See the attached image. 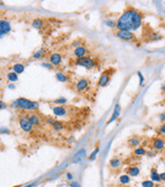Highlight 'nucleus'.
Segmentation results:
<instances>
[{"label": "nucleus", "mask_w": 165, "mask_h": 187, "mask_svg": "<svg viewBox=\"0 0 165 187\" xmlns=\"http://www.w3.org/2000/svg\"><path fill=\"white\" fill-rule=\"evenodd\" d=\"M7 80L10 81V82H16L17 80H19V76L17 74L14 72H10L7 74Z\"/></svg>", "instance_id": "nucleus-20"}, {"label": "nucleus", "mask_w": 165, "mask_h": 187, "mask_svg": "<svg viewBox=\"0 0 165 187\" xmlns=\"http://www.w3.org/2000/svg\"><path fill=\"white\" fill-rule=\"evenodd\" d=\"M75 63L77 66L84 67V68L88 69V70H91L95 67V61L93 59L89 57V56H84V57H79V59H75Z\"/></svg>", "instance_id": "nucleus-4"}, {"label": "nucleus", "mask_w": 165, "mask_h": 187, "mask_svg": "<svg viewBox=\"0 0 165 187\" xmlns=\"http://www.w3.org/2000/svg\"><path fill=\"white\" fill-rule=\"evenodd\" d=\"M106 25L109 27H116V23H113V22L110 21H106Z\"/></svg>", "instance_id": "nucleus-33"}, {"label": "nucleus", "mask_w": 165, "mask_h": 187, "mask_svg": "<svg viewBox=\"0 0 165 187\" xmlns=\"http://www.w3.org/2000/svg\"><path fill=\"white\" fill-rule=\"evenodd\" d=\"M85 157H86V151H85V149H81L79 152H77V154L73 157L72 163H73V164H79V163H81V161H84Z\"/></svg>", "instance_id": "nucleus-10"}, {"label": "nucleus", "mask_w": 165, "mask_h": 187, "mask_svg": "<svg viewBox=\"0 0 165 187\" xmlns=\"http://www.w3.org/2000/svg\"><path fill=\"white\" fill-rule=\"evenodd\" d=\"M142 187H155V183L152 180H145L142 182Z\"/></svg>", "instance_id": "nucleus-27"}, {"label": "nucleus", "mask_w": 165, "mask_h": 187, "mask_svg": "<svg viewBox=\"0 0 165 187\" xmlns=\"http://www.w3.org/2000/svg\"><path fill=\"white\" fill-rule=\"evenodd\" d=\"M160 133L165 134V124H163L162 126L160 127Z\"/></svg>", "instance_id": "nucleus-36"}, {"label": "nucleus", "mask_w": 165, "mask_h": 187, "mask_svg": "<svg viewBox=\"0 0 165 187\" xmlns=\"http://www.w3.org/2000/svg\"><path fill=\"white\" fill-rule=\"evenodd\" d=\"M116 35L118 38L122 40H126V41H130V40H133L135 38V35L130 31H118Z\"/></svg>", "instance_id": "nucleus-5"}, {"label": "nucleus", "mask_w": 165, "mask_h": 187, "mask_svg": "<svg viewBox=\"0 0 165 187\" xmlns=\"http://www.w3.org/2000/svg\"><path fill=\"white\" fill-rule=\"evenodd\" d=\"M98 152H99V149H98V148H96V149L94 150V151L90 154V157H89V159H90V161H94V159H96V157H97Z\"/></svg>", "instance_id": "nucleus-28"}, {"label": "nucleus", "mask_w": 165, "mask_h": 187, "mask_svg": "<svg viewBox=\"0 0 165 187\" xmlns=\"http://www.w3.org/2000/svg\"><path fill=\"white\" fill-rule=\"evenodd\" d=\"M56 79L58 80L59 82H66V80H67V77L62 74V73H57L56 74Z\"/></svg>", "instance_id": "nucleus-25"}, {"label": "nucleus", "mask_w": 165, "mask_h": 187, "mask_svg": "<svg viewBox=\"0 0 165 187\" xmlns=\"http://www.w3.org/2000/svg\"><path fill=\"white\" fill-rule=\"evenodd\" d=\"M140 143H141V141H140L139 138L136 137V136L130 137V139H128V144H130V146H139Z\"/></svg>", "instance_id": "nucleus-22"}, {"label": "nucleus", "mask_w": 165, "mask_h": 187, "mask_svg": "<svg viewBox=\"0 0 165 187\" xmlns=\"http://www.w3.org/2000/svg\"><path fill=\"white\" fill-rule=\"evenodd\" d=\"M138 75L140 77V86H143V83H144V77H143L142 73L141 72H138Z\"/></svg>", "instance_id": "nucleus-31"}, {"label": "nucleus", "mask_w": 165, "mask_h": 187, "mask_svg": "<svg viewBox=\"0 0 165 187\" xmlns=\"http://www.w3.org/2000/svg\"><path fill=\"white\" fill-rule=\"evenodd\" d=\"M109 166L112 169H118L121 166V161L118 157H113L109 161Z\"/></svg>", "instance_id": "nucleus-17"}, {"label": "nucleus", "mask_w": 165, "mask_h": 187, "mask_svg": "<svg viewBox=\"0 0 165 187\" xmlns=\"http://www.w3.org/2000/svg\"><path fill=\"white\" fill-rule=\"evenodd\" d=\"M43 27V22L41 21V20L37 19L35 20V21L33 22V28L35 29H41Z\"/></svg>", "instance_id": "nucleus-24"}, {"label": "nucleus", "mask_w": 165, "mask_h": 187, "mask_svg": "<svg viewBox=\"0 0 165 187\" xmlns=\"http://www.w3.org/2000/svg\"><path fill=\"white\" fill-rule=\"evenodd\" d=\"M70 187H79V184H77V182H72L71 186H70Z\"/></svg>", "instance_id": "nucleus-39"}, {"label": "nucleus", "mask_w": 165, "mask_h": 187, "mask_svg": "<svg viewBox=\"0 0 165 187\" xmlns=\"http://www.w3.org/2000/svg\"><path fill=\"white\" fill-rule=\"evenodd\" d=\"M110 81V76L108 75V73H103L102 75H101L100 79L98 81V86L100 87H104L106 86Z\"/></svg>", "instance_id": "nucleus-12"}, {"label": "nucleus", "mask_w": 165, "mask_h": 187, "mask_svg": "<svg viewBox=\"0 0 165 187\" xmlns=\"http://www.w3.org/2000/svg\"><path fill=\"white\" fill-rule=\"evenodd\" d=\"M66 177H67L68 180H72V174L71 173H67V174H66Z\"/></svg>", "instance_id": "nucleus-38"}, {"label": "nucleus", "mask_w": 165, "mask_h": 187, "mask_svg": "<svg viewBox=\"0 0 165 187\" xmlns=\"http://www.w3.org/2000/svg\"><path fill=\"white\" fill-rule=\"evenodd\" d=\"M87 52L88 51H87V49L85 48V47L79 46V47H77V48H75L73 54L77 56V59H79V57H84V56H86Z\"/></svg>", "instance_id": "nucleus-13"}, {"label": "nucleus", "mask_w": 165, "mask_h": 187, "mask_svg": "<svg viewBox=\"0 0 165 187\" xmlns=\"http://www.w3.org/2000/svg\"><path fill=\"white\" fill-rule=\"evenodd\" d=\"M164 151H165V147H164Z\"/></svg>", "instance_id": "nucleus-43"}, {"label": "nucleus", "mask_w": 165, "mask_h": 187, "mask_svg": "<svg viewBox=\"0 0 165 187\" xmlns=\"http://www.w3.org/2000/svg\"><path fill=\"white\" fill-rule=\"evenodd\" d=\"M165 147V140L161 139V138H155L153 140V148L157 151L164 149Z\"/></svg>", "instance_id": "nucleus-6"}, {"label": "nucleus", "mask_w": 165, "mask_h": 187, "mask_svg": "<svg viewBox=\"0 0 165 187\" xmlns=\"http://www.w3.org/2000/svg\"><path fill=\"white\" fill-rule=\"evenodd\" d=\"M48 122H49V123H51V125L53 126V128L55 129V130H57V131H59V130L63 129V124L61 123V122L55 121V120H48Z\"/></svg>", "instance_id": "nucleus-18"}, {"label": "nucleus", "mask_w": 165, "mask_h": 187, "mask_svg": "<svg viewBox=\"0 0 165 187\" xmlns=\"http://www.w3.org/2000/svg\"><path fill=\"white\" fill-rule=\"evenodd\" d=\"M159 119H160V121H162V122H164L165 121V114L163 112V114H160L159 115Z\"/></svg>", "instance_id": "nucleus-34"}, {"label": "nucleus", "mask_w": 165, "mask_h": 187, "mask_svg": "<svg viewBox=\"0 0 165 187\" xmlns=\"http://www.w3.org/2000/svg\"><path fill=\"white\" fill-rule=\"evenodd\" d=\"M88 86H89V80L87 79H81L75 84V88H77V91H84V90H86L88 88Z\"/></svg>", "instance_id": "nucleus-11"}, {"label": "nucleus", "mask_w": 165, "mask_h": 187, "mask_svg": "<svg viewBox=\"0 0 165 187\" xmlns=\"http://www.w3.org/2000/svg\"><path fill=\"white\" fill-rule=\"evenodd\" d=\"M19 127H21L25 132H31L33 130V127H34V125H33V123L31 122L29 116H26V115L19 116Z\"/></svg>", "instance_id": "nucleus-3"}, {"label": "nucleus", "mask_w": 165, "mask_h": 187, "mask_svg": "<svg viewBox=\"0 0 165 187\" xmlns=\"http://www.w3.org/2000/svg\"><path fill=\"white\" fill-rule=\"evenodd\" d=\"M159 39H161L160 34H152L150 36V40H152V41H156V40H159Z\"/></svg>", "instance_id": "nucleus-30"}, {"label": "nucleus", "mask_w": 165, "mask_h": 187, "mask_svg": "<svg viewBox=\"0 0 165 187\" xmlns=\"http://www.w3.org/2000/svg\"><path fill=\"white\" fill-rule=\"evenodd\" d=\"M130 181V176L128 175V174H124V175H121L120 177H119V183L122 185H126L128 184Z\"/></svg>", "instance_id": "nucleus-21"}, {"label": "nucleus", "mask_w": 165, "mask_h": 187, "mask_svg": "<svg viewBox=\"0 0 165 187\" xmlns=\"http://www.w3.org/2000/svg\"><path fill=\"white\" fill-rule=\"evenodd\" d=\"M120 112H121L120 104H119V103H116V105H115V108H114L113 115H112V116H111V118H110V119L108 120V122H107L106 124H107V125H109L110 123H112V122H114L116 119H118V118H119V115H120Z\"/></svg>", "instance_id": "nucleus-7"}, {"label": "nucleus", "mask_w": 165, "mask_h": 187, "mask_svg": "<svg viewBox=\"0 0 165 187\" xmlns=\"http://www.w3.org/2000/svg\"><path fill=\"white\" fill-rule=\"evenodd\" d=\"M53 112H54V115L57 116V117L65 116V114H66V108H63L62 105H60V106H54Z\"/></svg>", "instance_id": "nucleus-14"}, {"label": "nucleus", "mask_w": 165, "mask_h": 187, "mask_svg": "<svg viewBox=\"0 0 165 187\" xmlns=\"http://www.w3.org/2000/svg\"><path fill=\"white\" fill-rule=\"evenodd\" d=\"M25 187H32V185H28V186H25Z\"/></svg>", "instance_id": "nucleus-42"}, {"label": "nucleus", "mask_w": 165, "mask_h": 187, "mask_svg": "<svg viewBox=\"0 0 165 187\" xmlns=\"http://www.w3.org/2000/svg\"><path fill=\"white\" fill-rule=\"evenodd\" d=\"M134 153H135L136 155H144V154L146 153V149H145L144 147H138L135 149Z\"/></svg>", "instance_id": "nucleus-26"}, {"label": "nucleus", "mask_w": 165, "mask_h": 187, "mask_svg": "<svg viewBox=\"0 0 165 187\" xmlns=\"http://www.w3.org/2000/svg\"><path fill=\"white\" fill-rule=\"evenodd\" d=\"M0 31H1V37H3L5 34H7L10 31V24L7 21L2 20L0 23Z\"/></svg>", "instance_id": "nucleus-9"}, {"label": "nucleus", "mask_w": 165, "mask_h": 187, "mask_svg": "<svg viewBox=\"0 0 165 187\" xmlns=\"http://www.w3.org/2000/svg\"><path fill=\"white\" fill-rule=\"evenodd\" d=\"M61 61H62V57L58 53H52L51 55L49 56V61H50L52 66H58L59 63H61Z\"/></svg>", "instance_id": "nucleus-8"}, {"label": "nucleus", "mask_w": 165, "mask_h": 187, "mask_svg": "<svg viewBox=\"0 0 165 187\" xmlns=\"http://www.w3.org/2000/svg\"><path fill=\"white\" fill-rule=\"evenodd\" d=\"M29 118H30L31 122L33 123V125H34V126H37V125L40 124V119H39V117H38L37 115H35V114L29 115Z\"/></svg>", "instance_id": "nucleus-23"}, {"label": "nucleus", "mask_w": 165, "mask_h": 187, "mask_svg": "<svg viewBox=\"0 0 165 187\" xmlns=\"http://www.w3.org/2000/svg\"><path fill=\"white\" fill-rule=\"evenodd\" d=\"M143 15L138 10L130 8L121 14L116 22V28L119 31H135L141 27Z\"/></svg>", "instance_id": "nucleus-1"}, {"label": "nucleus", "mask_w": 165, "mask_h": 187, "mask_svg": "<svg viewBox=\"0 0 165 187\" xmlns=\"http://www.w3.org/2000/svg\"><path fill=\"white\" fill-rule=\"evenodd\" d=\"M15 104L19 106V108H23V110H30V112H33V110H35L37 108H39V104L35 101H32V100H29L27 98H19L15 100Z\"/></svg>", "instance_id": "nucleus-2"}, {"label": "nucleus", "mask_w": 165, "mask_h": 187, "mask_svg": "<svg viewBox=\"0 0 165 187\" xmlns=\"http://www.w3.org/2000/svg\"><path fill=\"white\" fill-rule=\"evenodd\" d=\"M148 155H149V157H151V155H153V153H152L151 151H149V152H148Z\"/></svg>", "instance_id": "nucleus-41"}, {"label": "nucleus", "mask_w": 165, "mask_h": 187, "mask_svg": "<svg viewBox=\"0 0 165 187\" xmlns=\"http://www.w3.org/2000/svg\"><path fill=\"white\" fill-rule=\"evenodd\" d=\"M140 172H141V170H140L139 167L133 166V167H130V168H128V176H132V177H137V176L140 175Z\"/></svg>", "instance_id": "nucleus-15"}, {"label": "nucleus", "mask_w": 165, "mask_h": 187, "mask_svg": "<svg viewBox=\"0 0 165 187\" xmlns=\"http://www.w3.org/2000/svg\"><path fill=\"white\" fill-rule=\"evenodd\" d=\"M150 180H152L153 182H161L160 174L157 172L156 169H153V170L151 171V174H150Z\"/></svg>", "instance_id": "nucleus-16"}, {"label": "nucleus", "mask_w": 165, "mask_h": 187, "mask_svg": "<svg viewBox=\"0 0 165 187\" xmlns=\"http://www.w3.org/2000/svg\"><path fill=\"white\" fill-rule=\"evenodd\" d=\"M55 102L60 103V104H65V103H66V99L65 98H58V99H56Z\"/></svg>", "instance_id": "nucleus-32"}, {"label": "nucleus", "mask_w": 165, "mask_h": 187, "mask_svg": "<svg viewBox=\"0 0 165 187\" xmlns=\"http://www.w3.org/2000/svg\"><path fill=\"white\" fill-rule=\"evenodd\" d=\"M43 53H44V49H41V50H39V51L35 52L34 55H33V57H34V59H40Z\"/></svg>", "instance_id": "nucleus-29"}, {"label": "nucleus", "mask_w": 165, "mask_h": 187, "mask_svg": "<svg viewBox=\"0 0 165 187\" xmlns=\"http://www.w3.org/2000/svg\"><path fill=\"white\" fill-rule=\"evenodd\" d=\"M160 178H161V181H165V172L160 173Z\"/></svg>", "instance_id": "nucleus-37"}, {"label": "nucleus", "mask_w": 165, "mask_h": 187, "mask_svg": "<svg viewBox=\"0 0 165 187\" xmlns=\"http://www.w3.org/2000/svg\"><path fill=\"white\" fill-rule=\"evenodd\" d=\"M12 69H13V72L16 73V74H21V73L25 71V66L21 65V63H15V65L12 67Z\"/></svg>", "instance_id": "nucleus-19"}, {"label": "nucleus", "mask_w": 165, "mask_h": 187, "mask_svg": "<svg viewBox=\"0 0 165 187\" xmlns=\"http://www.w3.org/2000/svg\"><path fill=\"white\" fill-rule=\"evenodd\" d=\"M161 89H162V91H165V85H163V86L161 87Z\"/></svg>", "instance_id": "nucleus-40"}, {"label": "nucleus", "mask_w": 165, "mask_h": 187, "mask_svg": "<svg viewBox=\"0 0 165 187\" xmlns=\"http://www.w3.org/2000/svg\"><path fill=\"white\" fill-rule=\"evenodd\" d=\"M42 66L45 67V68H48V69H52V65H49V63H43Z\"/></svg>", "instance_id": "nucleus-35"}]
</instances>
